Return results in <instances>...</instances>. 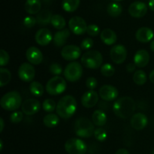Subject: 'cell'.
Here are the masks:
<instances>
[{"label":"cell","mask_w":154,"mask_h":154,"mask_svg":"<svg viewBox=\"0 0 154 154\" xmlns=\"http://www.w3.org/2000/svg\"><path fill=\"white\" fill-rule=\"evenodd\" d=\"M114 72H115V69L110 63H105L102 65L101 67V73L103 76L107 77V78L112 77L114 75Z\"/></svg>","instance_id":"cell-34"},{"label":"cell","mask_w":154,"mask_h":154,"mask_svg":"<svg viewBox=\"0 0 154 154\" xmlns=\"http://www.w3.org/2000/svg\"><path fill=\"white\" fill-rule=\"evenodd\" d=\"M99 102V95L95 90H88L85 92L81 98L82 105L86 108H91L94 107Z\"/></svg>","instance_id":"cell-16"},{"label":"cell","mask_w":154,"mask_h":154,"mask_svg":"<svg viewBox=\"0 0 154 154\" xmlns=\"http://www.w3.org/2000/svg\"><path fill=\"white\" fill-rule=\"evenodd\" d=\"M67 84L64 78L60 76L51 78L46 84V91L51 96H58L64 93L66 90Z\"/></svg>","instance_id":"cell-6"},{"label":"cell","mask_w":154,"mask_h":154,"mask_svg":"<svg viewBox=\"0 0 154 154\" xmlns=\"http://www.w3.org/2000/svg\"><path fill=\"white\" fill-rule=\"evenodd\" d=\"M11 80V73L6 68L0 69V87H3L7 85Z\"/></svg>","instance_id":"cell-30"},{"label":"cell","mask_w":154,"mask_h":154,"mask_svg":"<svg viewBox=\"0 0 154 154\" xmlns=\"http://www.w3.org/2000/svg\"><path fill=\"white\" fill-rule=\"evenodd\" d=\"M148 5L150 7V10L154 11V0H150L148 3Z\"/></svg>","instance_id":"cell-46"},{"label":"cell","mask_w":154,"mask_h":154,"mask_svg":"<svg viewBox=\"0 0 154 154\" xmlns=\"http://www.w3.org/2000/svg\"><path fill=\"white\" fill-rule=\"evenodd\" d=\"M113 1H116V2H120V1H123V0H113Z\"/></svg>","instance_id":"cell-51"},{"label":"cell","mask_w":154,"mask_h":154,"mask_svg":"<svg viewBox=\"0 0 154 154\" xmlns=\"http://www.w3.org/2000/svg\"><path fill=\"white\" fill-rule=\"evenodd\" d=\"M101 99L106 102L114 101L118 97L119 92L116 87L111 85H104L100 88L99 91Z\"/></svg>","instance_id":"cell-13"},{"label":"cell","mask_w":154,"mask_h":154,"mask_svg":"<svg viewBox=\"0 0 154 154\" xmlns=\"http://www.w3.org/2000/svg\"><path fill=\"white\" fill-rule=\"evenodd\" d=\"M152 154H154V150H153V152H152Z\"/></svg>","instance_id":"cell-52"},{"label":"cell","mask_w":154,"mask_h":154,"mask_svg":"<svg viewBox=\"0 0 154 154\" xmlns=\"http://www.w3.org/2000/svg\"><path fill=\"white\" fill-rule=\"evenodd\" d=\"M52 13L49 10H43L39 12L37 15V23L39 25L45 26L51 23V19H52Z\"/></svg>","instance_id":"cell-26"},{"label":"cell","mask_w":154,"mask_h":154,"mask_svg":"<svg viewBox=\"0 0 154 154\" xmlns=\"http://www.w3.org/2000/svg\"><path fill=\"white\" fill-rule=\"evenodd\" d=\"M103 57L98 51H89L81 57V63L84 67L90 69H97L102 67Z\"/></svg>","instance_id":"cell-5"},{"label":"cell","mask_w":154,"mask_h":154,"mask_svg":"<svg viewBox=\"0 0 154 154\" xmlns=\"http://www.w3.org/2000/svg\"><path fill=\"white\" fill-rule=\"evenodd\" d=\"M110 57L112 61L116 64H121L126 60L127 57V51L124 45H114L110 51Z\"/></svg>","instance_id":"cell-11"},{"label":"cell","mask_w":154,"mask_h":154,"mask_svg":"<svg viewBox=\"0 0 154 154\" xmlns=\"http://www.w3.org/2000/svg\"><path fill=\"white\" fill-rule=\"evenodd\" d=\"M94 126L93 122L90 121L87 117H80L75 121L74 129L75 134L78 137L87 138L94 135V132L96 130Z\"/></svg>","instance_id":"cell-4"},{"label":"cell","mask_w":154,"mask_h":154,"mask_svg":"<svg viewBox=\"0 0 154 154\" xmlns=\"http://www.w3.org/2000/svg\"><path fill=\"white\" fill-rule=\"evenodd\" d=\"M0 123H1V128H0V132H2L3 129H4V120L2 118H0Z\"/></svg>","instance_id":"cell-48"},{"label":"cell","mask_w":154,"mask_h":154,"mask_svg":"<svg viewBox=\"0 0 154 154\" xmlns=\"http://www.w3.org/2000/svg\"><path fill=\"white\" fill-rule=\"evenodd\" d=\"M43 123L45 126L48 128H54L57 126L60 123V117L57 114H48L44 117Z\"/></svg>","instance_id":"cell-27"},{"label":"cell","mask_w":154,"mask_h":154,"mask_svg":"<svg viewBox=\"0 0 154 154\" xmlns=\"http://www.w3.org/2000/svg\"><path fill=\"white\" fill-rule=\"evenodd\" d=\"M35 39L37 44H38L39 45L46 46L52 42L54 37H53L51 32L48 29L45 28L38 30L37 32L35 33Z\"/></svg>","instance_id":"cell-18"},{"label":"cell","mask_w":154,"mask_h":154,"mask_svg":"<svg viewBox=\"0 0 154 154\" xmlns=\"http://www.w3.org/2000/svg\"><path fill=\"white\" fill-rule=\"evenodd\" d=\"M37 23V20L34 17L27 16L23 20V25L27 28H32Z\"/></svg>","instance_id":"cell-41"},{"label":"cell","mask_w":154,"mask_h":154,"mask_svg":"<svg viewBox=\"0 0 154 154\" xmlns=\"http://www.w3.org/2000/svg\"><path fill=\"white\" fill-rule=\"evenodd\" d=\"M0 146H1V147H0V150H2V148H3V143H2V140H0Z\"/></svg>","instance_id":"cell-50"},{"label":"cell","mask_w":154,"mask_h":154,"mask_svg":"<svg viewBox=\"0 0 154 154\" xmlns=\"http://www.w3.org/2000/svg\"><path fill=\"white\" fill-rule=\"evenodd\" d=\"M149 78H150V81H151L153 84H154V69L150 72V75H149Z\"/></svg>","instance_id":"cell-47"},{"label":"cell","mask_w":154,"mask_h":154,"mask_svg":"<svg viewBox=\"0 0 154 154\" xmlns=\"http://www.w3.org/2000/svg\"><path fill=\"white\" fill-rule=\"evenodd\" d=\"M70 35V31L67 29H64L57 32L54 35V39H53V42H54L55 46L58 47V48L64 46Z\"/></svg>","instance_id":"cell-22"},{"label":"cell","mask_w":154,"mask_h":154,"mask_svg":"<svg viewBox=\"0 0 154 154\" xmlns=\"http://www.w3.org/2000/svg\"><path fill=\"white\" fill-rule=\"evenodd\" d=\"M154 32L153 30L148 27H141L138 29L135 33V38L141 43H147L153 39Z\"/></svg>","instance_id":"cell-20"},{"label":"cell","mask_w":154,"mask_h":154,"mask_svg":"<svg viewBox=\"0 0 154 154\" xmlns=\"http://www.w3.org/2000/svg\"><path fill=\"white\" fill-rule=\"evenodd\" d=\"M65 150L69 154H85L87 147L86 143L79 138H70L65 144Z\"/></svg>","instance_id":"cell-8"},{"label":"cell","mask_w":154,"mask_h":154,"mask_svg":"<svg viewBox=\"0 0 154 154\" xmlns=\"http://www.w3.org/2000/svg\"><path fill=\"white\" fill-rule=\"evenodd\" d=\"M147 123H148V119L147 116L142 113L134 114L131 117V126L135 130H142L147 126Z\"/></svg>","instance_id":"cell-17"},{"label":"cell","mask_w":154,"mask_h":154,"mask_svg":"<svg viewBox=\"0 0 154 154\" xmlns=\"http://www.w3.org/2000/svg\"><path fill=\"white\" fill-rule=\"evenodd\" d=\"M27 60L32 65H39L43 61V54L38 48L30 47L26 53Z\"/></svg>","instance_id":"cell-19"},{"label":"cell","mask_w":154,"mask_h":154,"mask_svg":"<svg viewBox=\"0 0 154 154\" xmlns=\"http://www.w3.org/2000/svg\"><path fill=\"white\" fill-rule=\"evenodd\" d=\"M23 118V112L20 111H16L12 113L10 116V120L11 123H18L22 121Z\"/></svg>","instance_id":"cell-37"},{"label":"cell","mask_w":154,"mask_h":154,"mask_svg":"<svg viewBox=\"0 0 154 154\" xmlns=\"http://www.w3.org/2000/svg\"><path fill=\"white\" fill-rule=\"evenodd\" d=\"M101 40L107 45H113L117 40V36L115 32L111 29H105L100 34Z\"/></svg>","instance_id":"cell-23"},{"label":"cell","mask_w":154,"mask_h":154,"mask_svg":"<svg viewBox=\"0 0 154 154\" xmlns=\"http://www.w3.org/2000/svg\"><path fill=\"white\" fill-rule=\"evenodd\" d=\"M98 85V81L96 80V78H95L94 77H90L88 78L86 81V86H87V88L89 90H93L94 89L96 88Z\"/></svg>","instance_id":"cell-42"},{"label":"cell","mask_w":154,"mask_h":154,"mask_svg":"<svg viewBox=\"0 0 154 154\" xmlns=\"http://www.w3.org/2000/svg\"><path fill=\"white\" fill-rule=\"evenodd\" d=\"M18 76L24 82H30L35 76V69L31 63H24L18 69Z\"/></svg>","instance_id":"cell-10"},{"label":"cell","mask_w":154,"mask_h":154,"mask_svg":"<svg viewBox=\"0 0 154 154\" xmlns=\"http://www.w3.org/2000/svg\"><path fill=\"white\" fill-rule=\"evenodd\" d=\"M87 26L86 21L78 16L73 17L69 22V27L71 31L77 35H81L87 32Z\"/></svg>","instance_id":"cell-9"},{"label":"cell","mask_w":154,"mask_h":154,"mask_svg":"<svg viewBox=\"0 0 154 154\" xmlns=\"http://www.w3.org/2000/svg\"><path fill=\"white\" fill-rule=\"evenodd\" d=\"M79 5L80 0H63L62 2L63 10L69 13L75 11L79 7Z\"/></svg>","instance_id":"cell-28"},{"label":"cell","mask_w":154,"mask_h":154,"mask_svg":"<svg viewBox=\"0 0 154 154\" xmlns=\"http://www.w3.org/2000/svg\"><path fill=\"white\" fill-rule=\"evenodd\" d=\"M133 81L137 85H144L147 81V75L142 70H138L134 73Z\"/></svg>","instance_id":"cell-33"},{"label":"cell","mask_w":154,"mask_h":154,"mask_svg":"<svg viewBox=\"0 0 154 154\" xmlns=\"http://www.w3.org/2000/svg\"><path fill=\"white\" fill-rule=\"evenodd\" d=\"M108 14L112 17H117L122 13V6L119 3L112 2L109 4L107 8Z\"/></svg>","instance_id":"cell-31"},{"label":"cell","mask_w":154,"mask_h":154,"mask_svg":"<svg viewBox=\"0 0 154 154\" xmlns=\"http://www.w3.org/2000/svg\"><path fill=\"white\" fill-rule=\"evenodd\" d=\"M81 50L76 45H66L61 50V56L67 61H74L81 57Z\"/></svg>","instance_id":"cell-12"},{"label":"cell","mask_w":154,"mask_h":154,"mask_svg":"<svg viewBox=\"0 0 154 154\" xmlns=\"http://www.w3.org/2000/svg\"><path fill=\"white\" fill-rule=\"evenodd\" d=\"M135 102L129 96H123L117 99L113 105V111L116 116L121 119H128L133 115L135 111Z\"/></svg>","instance_id":"cell-1"},{"label":"cell","mask_w":154,"mask_h":154,"mask_svg":"<svg viewBox=\"0 0 154 154\" xmlns=\"http://www.w3.org/2000/svg\"><path fill=\"white\" fill-rule=\"evenodd\" d=\"M42 108L46 112L52 113L57 108V105H56L54 100L51 99H47L44 101L43 104H42Z\"/></svg>","instance_id":"cell-35"},{"label":"cell","mask_w":154,"mask_h":154,"mask_svg":"<svg viewBox=\"0 0 154 154\" xmlns=\"http://www.w3.org/2000/svg\"><path fill=\"white\" fill-rule=\"evenodd\" d=\"M77 111V102L75 97L67 95L60 99L57 105V114L63 119H69L75 114Z\"/></svg>","instance_id":"cell-2"},{"label":"cell","mask_w":154,"mask_h":154,"mask_svg":"<svg viewBox=\"0 0 154 154\" xmlns=\"http://www.w3.org/2000/svg\"><path fill=\"white\" fill-rule=\"evenodd\" d=\"M92 120L95 126L102 127L106 124L108 117H107L106 114L102 110L98 109L93 112L92 115Z\"/></svg>","instance_id":"cell-24"},{"label":"cell","mask_w":154,"mask_h":154,"mask_svg":"<svg viewBox=\"0 0 154 154\" xmlns=\"http://www.w3.org/2000/svg\"><path fill=\"white\" fill-rule=\"evenodd\" d=\"M26 11L30 14H35L40 12L42 2L40 0H27L24 6Z\"/></svg>","instance_id":"cell-25"},{"label":"cell","mask_w":154,"mask_h":154,"mask_svg":"<svg viewBox=\"0 0 154 154\" xmlns=\"http://www.w3.org/2000/svg\"><path fill=\"white\" fill-rule=\"evenodd\" d=\"M150 61V54L146 50H139L134 57V63L139 68H144Z\"/></svg>","instance_id":"cell-21"},{"label":"cell","mask_w":154,"mask_h":154,"mask_svg":"<svg viewBox=\"0 0 154 154\" xmlns=\"http://www.w3.org/2000/svg\"><path fill=\"white\" fill-rule=\"evenodd\" d=\"M49 71L52 75H60L63 72V69L59 63H53L50 66Z\"/></svg>","instance_id":"cell-40"},{"label":"cell","mask_w":154,"mask_h":154,"mask_svg":"<svg viewBox=\"0 0 154 154\" xmlns=\"http://www.w3.org/2000/svg\"><path fill=\"white\" fill-rule=\"evenodd\" d=\"M51 24L56 29L62 30L64 29L65 26L66 25V22L65 18L60 14L53 15L52 19H51Z\"/></svg>","instance_id":"cell-29"},{"label":"cell","mask_w":154,"mask_h":154,"mask_svg":"<svg viewBox=\"0 0 154 154\" xmlns=\"http://www.w3.org/2000/svg\"><path fill=\"white\" fill-rule=\"evenodd\" d=\"M29 91L33 96L40 97L43 95L45 90H44L43 85L41 83L38 81H33L29 85Z\"/></svg>","instance_id":"cell-32"},{"label":"cell","mask_w":154,"mask_h":154,"mask_svg":"<svg viewBox=\"0 0 154 154\" xmlns=\"http://www.w3.org/2000/svg\"><path fill=\"white\" fill-rule=\"evenodd\" d=\"M135 68H136V66H135V63H129L126 66V70L129 73H131V72H133L135 70Z\"/></svg>","instance_id":"cell-44"},{"label":"cell","mask_w":154,"mask_h":154,"mask_svg":"<svg viewBox=\"0 0 154 154\" xmlns=\"http://www.w3.org/2000/svg\"><path fill=\"white\" fill-rule=\"evenodd\" d=\"M115 154H129V152L126 149L122 148V149H119V150L116 152Z\"/></svg>","instance_id":"cell-45"},{"label":"cell","mask_w":154,"mask_h":154,"mask_svg":"<svg viewBox=\"0 0 154 154\" xmlns=\"http://www.w3.org/2000/svg\"><path fill=\"white\" fill-rule=\"evenodd\" d=\"M87 32L89 35L92 36V37H95V36H97L99 34L100 29L96 24H90L87 26Z\"/></svg>","instance_id":"cell-38"},{"label":"cell","mask_w":154,"mask_h":154,"mask_svg":"<svg viewBox=\"0 0 154 154\" xmlns=\"http://www.w3.org/2000/svg\"><path fill=\"white\" fill-rule=\"evenodd\" d=\"M93 45H94V42H93V40L90 38H87L84 39L83 42H81V48H82L83 50H90V48H93Z\"/></svg>","instance_id":"cell-43"},{"label":"cell","mask_w":154,"mask_h":154,"mask_svg":"<svg viewBox=\"0 0 154 154\" xmlns=\"http://www.w3.org/2000/svg\"><path fill=\"white\" fill-rule=\"evenodd\" d=\"M147 12V6L143 2L137 1L132 3L129 7V13L135 18L143 17Z\"/></svg>","instance_id":"cell-15"},{"label":"cell","mask_w":154,"mask_h":154,"mask_svg":"<svg viewBox=\"0 0 154 154\" xmlns=\"http://www.w3.org/2000/svg\"><path fill=\"white\" fill-rule=\"evenodd\" d=\"M150 49H151V51L154 52V40H153L151 42V43H150Z\"/></svg>","instance_id":"cell-49"},{"label":"cell","mask_w":154,"mask_h":154,"mask_svg":"<svg viewBox=\"0 0 154 154\" xmlns=\"http://www.w3.org/2000/svg\"><path fill=\"white\" fill-rule=\"evenodd\" d=\"M94 136L96 140L99 141H104L107 139L108 137V134H107L106 131L102 128H98L95 130L94 132Z\"/></svg>","instance_id":"cell-36"},{"label":"cell","mask_w":154,"mask_h":154,"mask_svg":"<svg viewBox=\"0 0 154 154\" xmlns=\"http://www.w3.org/2000/svg\"><path fill=\"white\" fill-rule=\"evenodd\" d=\"M63 74L67 81L76 82L82 77L83 67L78 62H72L66 66Z\"/></svg>","instance_id":"cell-7"},{"label":"cell","mask_w":154,"mask_h":154,"mask_svg":"<svg viewBox=\"0 0 154 154\" xmlns=\"http://www.w3.org/2000/svg\"><path fill=\"white\" fill-rule=\"evenodd\" d=\"M21 109L26 115H34L40 111L41 103L37 99H28L23 102Z\"/></svg>","instance_id":"cell-14"},{"label":"cell","mask_w":154,"mask_h":154,"mask_svg":"<svg viewBox=\"0 0 154 154\" xmlns=\"http://www.w3.org/2000/svg\"><path fill=\"white\" fill-rule=\"evenodd\" d=\"M9 60H10V57L7 51H5V50H1L0 51V66L1 67L6 66L8 63Z\"/></svg>","instance_id":"cell-39"},{"label":"cell","mask_w":154,"mask_h":154,"mask_svg":"<svg viewBox=\"0 0 154 154\" xmlns=\"http://www.w3.org/2000/svg\"><path fill=\"white\" fill-rule=\"evenodd\" d=\"M22 97L17 91H11L5 93L0 101L1 107L8 111H15L22 106Z\"/></svg>","instance_id":"cell-3"}]
</instances>
